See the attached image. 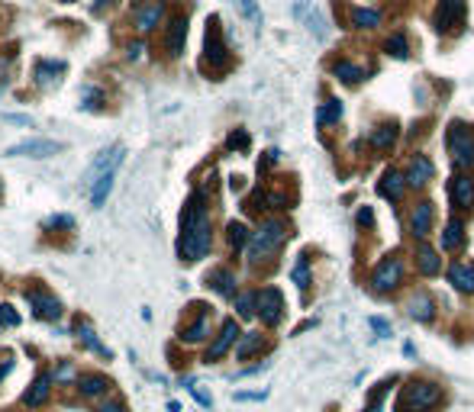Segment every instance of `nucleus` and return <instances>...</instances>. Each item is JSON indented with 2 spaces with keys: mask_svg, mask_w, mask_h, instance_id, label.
<instances>
[{
  "mask_svg": "<svg viewBox=\"0 0 474 412\" xmlns=\"http://www.w3.org/2000/svg\"><path fill=\"white\" fill-rule=\"evenodd\" d=\"M210 242H213V232H210V213L204 206V197L194 193L187 210H184L181 219V236H177V255L181 261H200L210 252Z\"/></svg>",
  "mask_w": 474,
  "mask_h": 412,
  "instance_id": "obj_1",
  "label": "nucleus"
},
{
  "mask_svg": "<svg viewBox=\"0 0 474 412\" xmlns=\"http://www.w3.org/2000/svg\"><path fill=\"white\" fill-rule=\"evenodd\" d=\"M284 222H277V219H268L265 226H261L258 232H252V238L245 242V252H249V261H261V258H268V255H275L277 248H281V242H284Z\"/></svg>",
  "mask_w": 474,
  "mask_h": 412,
  "instance_id": "obj_2",
  "label": "nucleus"
},
{
  "mask_svg": "<svg viewBox=\"0 0 474 412\" xmlns=\"http://www.w3.org/2000/svg\"><path fill=\"white\" fill-rule=\"evenodd\" d=\"M439 403H442V390L436 383L416 380L400 393V412H429V409H436Z\"/></svg>",
  "mask_w": 474,
  "mask_h": 412,
  "instance_id": "obj_3",
  "label": "nucleus"
},
{
  "mask_svg": "<svg viewBox=\"0 0 474 412\" xmlns=\"http://www.w3.org/2000/svg\"><path fill=\"white\" fill-rule=\"evenodd\" d=\"M449 155L459 168H471L474 165V136L465 126H449Z\"/></svg>",
  "mask_w": 474,
  "mask_h": 412,
  "instance_id": "obj_4",
  "label": "nucleus"
},
{
  "mask_svg": "<svg viewBox=\"0 0 474 412\" xmlns=\"http://www.w3.org/2000/svg\"><path fill=\"white\" fill-rule=\"evenodd\" d=\"M61 142H52V139H23L16 146L7 148L10 158H52V155L61 152Z\"/></svg>",
  "mask_w": 474,
  "mask_h": 412,
  "instance_id": "obj_5",
  "label": "nucleus"
},
{
  "mask_svg": "<svg viewBox=\"0 0 474 412\" xmlns=\"http://www.w3.org/2000/svg\"><path fill=\"white\" fill-rule=\"evenodd\" d=\"M281 309H284V300L275 287H265V290L255 293V316H258L265 326H277L281 319Z\"/></svg>",
  "mask_w": 474,
  "mask_h": 412,
  "instance_id": "obj_6",
  "label": "nucleus"
},
{
  "mask_svg": "<svg viewBox=\"0 0 474 412\" xmlns=\"http://www.w3.org/2000/svg\"><path fill=\"white\" fill-rule=\"evenodd\" d=\"M400 281H404V264H400L397 258H384L375 271V290L390 293Z\"/></svg>",
  "mask_w": 474,
  "mask_h": 412,
  "instance_id": "obj_7",
  "label": "nucleus"
},
{
  "mask_svg": "<svg viewBox=\"0 0 474 412\" xmlns=\"http://www.w3.org/2000/svg\"><path fill=\"white\" fill-rule=\"evenodd\" d=\"M136 16V30L139 32H152L155 26L161 23V16H165V0H146V4H139L132 10Z\"/></svg>",
  "mask_w": 474,
  "mask_h": 412,
  "instance_id": "obj_8",
  "label": "nucleus"
},
{
  "mask_svg": "<svg viewBox=\"0 0 474 412\" xmlns=\"http://www.w3.org/2000/svg\"><path fill=\"white\" fill-rule=\"evenodd\" d=\"M294 16H297L300 23L313 32L316 39L326 36V20H323V13L313 7V4H310V0H300V4H294Z\"/></svg>",
  "mask_w": 474,
  "mask_h": 412,
  "instance_id": "obj_9",
  "label": "nucleus"
},
{
  "mask_svg": "<svg viewBox=\"0 0 474 412\" xmlns=\"http://www.w3.org/2000/svg\"><path fill=\"white\" fill-rule=\"evenodd\" d=\"M236 338H239V326L232 319H226V322H223V328H220V335H216V342L207 348V361H210V364H213V361H220L223 354L230 352Z\"/></svg>",
  "mask_w": 474,
  "mask_h": 412,
  "instance_id": "obj_10",
  "label": "nucleus"
},
{
  "mask_svg": "<svg viewBox=\"0 0 474 412\" xmlns=\"http://www.w3.org/2000/svg\"><path fill=\"white\" fill-rule=\"evenodd\" d=\"M26 300H30L32 313L39 316V319H58L61 316V303L55 297H49V293L42 290H26Z\"/></svg>",
  "mask_w": 474,
  "mask_h": 412,
  "instance_id": "obj_11",
  "label": "nucleus"
},
{
  "mask_svg": "<svg viewBox=\"0 0 474 412\" xmlns=\"http://www.w3.org/2000/svg\"><path fill=\"white\" fill-rule=\"evenodd\" d=\"M184 42H187V16H175L168 26V36H165V49H168L171 58L184 52Z\"/></svg>",
  "mask_w": 474,
  "mask_h": 412,
  "instance_id": "obj_12",
  "label": "nucleus"
},
{
  "mask_svg": "<svg viewBox=\"0 0 474 412\" xmlns=\"http://www.w3.org/2000/svg\"><path fill=\"white\" fill-rule=\"evenodd\" d=\"M207 61L213 68H223V65H226V46H223L220 30H216V16L207 23Z\"/></svg>",
  "mask_w": 474,
  "mask_h": 412,
  "instance_id": "obj_13",
  "label": "nucleus"
},
{
  "mask_svg": "<svg viewBox=\"0 0 474 412\" xmlns=\"http://www.w3.org/2000/svg\"><path fill=\"white\" fill-rule=\"evenodd\" d=\"M429 177H432V161L426 158V155H413V161H410V171H406V181H410V187L413 191H420V187H426Z\"/></svg>",
  "mask_w": 474,
  "mask_h": 412,
  "instance_id": "obj_14",
  "label": "nucleus"
},
{
  "mask_svg": "<svg viewBox=\"0 0 474 412\" xmlns=\"http://www.w3.org/2000/svg\"><path fill=\"white\" fill-rule=\"evenodd\" d=\"M451 200H455V206H461V210H471L474 206V181L468 174H459L455 181H451L449 187Z\"/></svg>",
  "mask_w": 474,
  "mask_h": 412,
  "instance_id": "obj_15",
  "label": "nucleus"
},
{
  "mask_svg": "<svg viewBox=\"0 0 474 412\" xmlns=\"http://www.w3.org/2000/svg\"><path fill=\"white\" fill-rule=\"evenodd\" d=\"M449 283L461 293H474V264H451L449 267Z\"/></svg>",
  "mask_w": 474,
  "mask_h": 412,
  "instance_id": "obj_16",
  "label": "nucleus"
},
{
  "mask_svg": "<svg viewBox=\"0 0 474 412\" xmlns=\"http://www.w3.org/2000/svg\"><path fill=\"white\" fill-rule=\"evenodd\" d=\"M49 393H52V374H39L36 383H32V390L23 397V403L30 406V409H39V406L49 399Z\"/></svg>",
  "mask_w": 474,
  "mask_h": 412,
  "instance_id": "obj_17",
  "label": "nucleus"
},
{
  "mask_svg": "<svg viewBox=\"0 0 474 412\" xmlns=\"http://www.w3.org/2000/svg\"><path fill=\"white\" fill-rule=\"evenodd\" d=\"M461 10V0H442L439 4V10H436V32H449L451 26H455V13Z\"/></svg>",
  "mask_w": 474,
  "mask_h": 412,
  "instance_id": "obj_18",
  "label": "nucleus"
},
{
  "mask_svg": "<svg viewBox=\"0 0 474 412\" xmlns=\"http://www.w3.org/2000/svg\"><path fill=\"white\" fill-rule=\"evenodd\" d=\"M378 193H381V197H387V200H397L400 193H404V174L390 168L387 174L378 181Z\"/></svg>",
  "mask_w": 474,
  "mask_h": 412,
  "instance_id": "obj_19",
  "label": "nucleus"
},
{
  "mask_svg": "<svg viewBox=\"0 0 474 412\" xmlns=\"http://www.w3.org/2000/svg\"><path fill=\"white\" fill-rule=\"evenodd\" d=\"M207 283L213 287L216 293H223V297H236V277L230 274V271H213V274H207Z\"/></svg>",
  "mask_w": 474,
  "mask_h": 412,
  "instance_id": "obj_20",
  "label": "nucleus"
},
{
  "mask_svg": "<svg viewBox=\"0 0 474 412\" xmlns=\"http://www.w3.org/2000/svg\"><path fill=\"white\" fill-rule=\"evenodd\" d=\"M77 387H81L85 397H100V393H107L110 390V380L104 374H85L81 380H77Z\"/></svg>",
  "mask_w": 474,
  "mask_h": 412,
  "instance_id": "obj_21",
  "label": "nucleus"
},
{
  "mask_svg": "<svg viewBox=\"0 0 474 412\" xmlns=\"http://www.w3.org/2000/svg\"><path fill=\"white\" fill-rule=\"evenodd\" d=\"M332 75H336L339 81H345V84H358V81L368 77V71L358 68V65H352V61H339L336 68H332Z\"/></svg>",
  "mask_w": 474,
  "mask_h": 412,
  "instance_id": "obj_22",
  "label": "nucleus"
},
{
  "mask_svg": "<svg viewBox=\"0 0 474 412\" xmlns=\"http://www.w3.org/2000/svg\"><path fill=\"white\" fill-rule=\"evenodd\" d=\"M429 222H432V203H420L413 210V236L416 238L429 236Z\"/></svg>",
  "mask_w": 474,
  "mask_h": 412,
  "instance_id": "obj_23",
  "label": "nucleus"
},
{
  "mask_svg": "<svg viewBox=\"0 0 474 412\" xmlns=\"http://www.w3.org/2000/svg\"><path fill=\"white\" fill-rule=\"evenodd\" d=\"M261 348H265V338H261L258 332H249V335H242V342H239L236 358L245 361V358H252V354H258Z\"/></svg>",
  "mask_w": 474,
  "mask_h": 412,
  "instance_id": "obj_24",
  "label": "nucleus"
},
{
  "mask_svg": "<svg viewBox=\"0 0 474 412\" xmlns=\"http://www.w3.org/2000/svg\"><path fill=\"white\" fill-rule=\"evenodd\" d=\"M58 71H65V65H61V61H39L36 65V84L39 87H49L52 84V81H58Z\"/></svg>",
  "mask_w": 474,
  "mask_h": 412,
  "instance_id": "obj_25",
  "label": "nucleus"
},
{
  "mask_svg": "<svg viewBox=\"0 0 474 412\" xmlns=\"http://www.w3.org/2000/svg\"><path fill=\"white\" fill-rule=\"evenodd\" d=\"M406 309H410V316H413L416 322H429V319H432V300H429L426 293H420V297L410 300V306H406Z\"/></svg>",
  "mask_w": 474,
  "mask_h": 412,
  "instance_id": "obj_26",
  "label": "nucleus"
},
{
  "mask_svg": "<svg viewBox=\"0 0 474 412\" xmlns=\"http://www.w3.org/2000/svg\"><path fill=\"white\" fill-rule=\"evenodd\" d=\"M461 242H465V226H461L459 219H451L449 226H445V232H442V248L455 252V248H459Z\"/></svg>",
  "mask_w": 474,
  "mask_h": 412,
  "instance_id": "obj_27",
  "label": "nucleus"
},
{
  "mask_svg": "<svg viewBox=\"0 0 474 412\" xmlns=\"http://www.w3.org/2000/svg\"><path fill=\"white\" fill-rule=\"evenodd\" d=\"M416 258H420V271L423 274H439V271H442V261H439V255L432 252V248H426V245H423L420 252H416Z\"/></svg>",
  "mask_w": 474,
  "mask_h": 412,
  "instance_id": "obj_28",
  "label": "nucleus"
},
{
  "mask_svg": "<svg viewBox=\"0 0 474 412\" xmlns=\"http://www.w3.org/2000/svg\"><path fill=\"white\" fill-rule=\"evenodd\" d=\"M342 120V103L339 100H326L320 107V113H316V122L320 126H332V122H339Z\"/></svg>",
  "mask_w": 474,
  "mask_h": 412,
  "instance_id": "obj_29",
  "label": "nucleus"
},
{
  "mask_svg": "<svg viewBox=\"0 0 474 412\" xmlns=\"http://www.w3.org/2000/svg\"><path fill=\"white\" fill-rule=\"evenodd\" d=\"M394 142H397V126H394V122L381 126V129H378L375 136H371V146H375V148H381V152H387V148L394 146Z\"/></svg>",
  "mask_w": 474,
  "mask_h": 412,
  "instance_id": "obj_30",
  "label": "nucleus"
},
{
  "mask_svg": "<svg viewBox=\"0 0 474 412\" xmlns=\"http://www.w3.org/2000/svg\"><path fill=\"white\" fill-rule=\"evenodd\" d=\"M77 335L85 338V345H87V348H94V352H97L100 358H107V361H110V348H104V345L97 342V335H94V328L87 326V322H77Z\"/></svg>",
  "mask_w": 474,
  "mask_h": 412,
  "instance_id": "obj_31",
  "label": "nucleus"
},
{
  "mask_svg": "<svg viewBox=\"0 0 474 412\" xmlns=\"http://www.w3.org/2000/svg\"><path fill=\"white\" fill-rule=\"evenodd\" d=\"M352 23L361 26V30H371V26L381 23V13H378V10H361V7H355V10H352Z\"/></svg>",
  "mask_w": 474,
  "mask_h": 412,
  "instance_id": "obj_32",
  "label": "nucleus"
},
{
  "mask_svg": "<svg viewBox=\"0 0 474 412\" xmlns=\"http://www.w3.org/2000/svg\"><path fill=\"white\" fill-rule=\"evenodd\" d=\"M294 283H297L300 290L310 287V258H304V255H300V261L294 264Z\"/></svg>",
  "mask_w": 474,
  "mask_h": 412,
  "instance_id": "obj_33",
  "label": "nucleus"
},
{
  "mask_svg": "<svg viewBox=\"0 0 474 412\" xmlns=\"http://www.w3.org/2000/svg\"><path fill=\"white\" fill-rule=\"evenodd\" d=\"M245 242H249V232H245V226L242 222H230V245L232 248H245Z\"/></svg>",
  "mask_w": 474,
  "mask_h": 412,
  "instance_id": "obj_34",
  "label": "nucleus"
},
{
  "mask_svg": "<svg viewBox=\"0 0 474 412\" xmlns=\"http://www.w3.org/2000/svg\"><path fill=\"white\" fill-rule=\"evenodd\" d=\"M384 52L394 55V58H406V39L404 36H390L387 42H384Z\"/></svg>",
  "mask_w": 474,
  "mask_h": 412,
  "instance_id": "obj_35",
  "label": "nucleus"
},
{
  "mask_svg": "<svg viewBox=\"0 0 474 412\" xmlns=\"http://www.w3.org/2000/svg\"><path fill=\"white\" fill-rule=\"evenodd\" d=\"M236 309L242 319H252L255 316V293H242V297H236Z\"/></svg>",
  "mask_w": 474,
  "mask_h": 412,
  "instance_id": "obj_36",
  "label": "nucleus"
},
{
  "mask_svg": "<svg viewBox=\"0 0 474 412\" xmlns=\"http://www.w3.org/2000/svg\"><path fill=\"white\" fill-rule=\"evenodd\" d=\"M204 335H207V316H200V319L194 322L191 328H184V335H181V338H187V342H200Z\"/></svg>",
  "mask_w": 474,
  "mask_h": 412,
  "instance_id": "obj_37",
  "label": "nucleus"
},
{
  "mask_svg": "<svg viewBox=\"0 0 474 412\" xmlns=\"http://www.w3.org/2000/svg\"><path fill=\"white\" fill-rule=\"evenodd\" d=\"M236 7L242 10V13L249 16L252 23H261V16H258V4H255V0H236Z\"/></svg>",
  "mask_w": 474,
  "mask_h": 412,
  "instance_id": "obj_38",
  "label": "nucleus"
},
{
  "mask_svg": "<svg viewBox=\"0 0 474 412\" xmlns=\"http://www.w3.org/2000/svg\"><path fill=\"white\" fill-rule=\"evenodd\" d=\"M100 91H94V87H85V94H81V103H85V110H100Z\"/></svg>",
  "mask_w": 474,
  "mask_h": 412,
  "instance_id": "obj_39",
  "label": "nucleus"
},
{
  "mask_svg": "<svg viewBox=\"0 0 474 412\" xmlns=\"http://www.w3.org/2000/svg\"><path fill=\"white\" fill-rule=\"evenodd\" d=\"M0 326H20V316L13 313V306H0Z\"/></svg>",
  "mask_w": 474,
  "mask_h": 412,
  "instance_id": "obj_40",
  "label": "nucleus"
},
{
  "mask_svg": "<svg viewBox=\"0 0 474 412\" xmlns=\"http://www.w3.org/2000/svg\"><path fill=\"white\" fill-rule=\"evenodd\" d=\"M230 148H249V136H245L242 129L232 132V136H230Z\"/></svg>",
  "mask_w": 474,
  "mask_h": 412,
  "instance_id": "obj_41",
  "label": "nucleus"
},
{
  "mask_svg": "<svg viewBox=\"0 0 474 412\" xmlns=\"http://www.w3.org/2000/svg\"><path fill=\"white\" fill-rule=\"evenodd\" d=\"M371 328H375V332H378L381 338H390V326H387V319H378V316H375V319H371Z\"/></svg>",
  "mask_w": 474,
  "mask_h": 412,
  "instance_id": "obj_42",
  "label": "nucleus"
},
{
  "mask_svg": "<svg viewBox=\"0 0 474 412\" xmlns=\"http://www.w3.org/2000/svg\"><path fill=\"white\" fill-rule=\"evenodd\" d=\"M49 226H61V229H71V226H75V219H71V216H52V219H49Z\"/></svg>",
  "mask_w": 474,
  "mask_h": 412,
  "instance_id": "obj_43",
  "label": "nucleus"
},
{
  "mask_svg": "<svg viewBox=\"0 0 474 412\" xmlns=\"http://www.w3.org/2000/svg\"><path fill=\"white\" fill-rule=\"evenodd\" d=\"M68 377H75V367H71V364H61L58 371L52 374V380H68Z\"/></svg>",
  "mask_w": 474,
  "mask_h": 412,
  "instance_id": "obj_44",
  "label": "nucleus"
},
{
  "mask_svg": "<svg viewBox=\"0 0 474 412\" xmlns=\"http://www.w3.org/2000/svg\"><path fill=\"white\" fill-rule=\"evenodd\" d=\"M97 412H126V406H123V403H116V399H110V403H104Z\"/></svg>",
  "mask_w": 474,
  "mask_h": 412,
  "instance_id": "obj_45",
  "label": "nucleus"
},
{
  "mask_svg": "<svg viewBox=\"0 0 474 412\" xmlns=\"http://www.w3.org/2000/svg\"><path fill=\"white\" fill-rule=\"evenodd\" d=\"M358 222H361V226H371V222H375V213H371L368 206H365V210H358Z\"/></svg>",
  "mask_w": 474,
  "mask_h": 412,
  "instance_id": "obj_46",
  "label": "nucleus"
},
{
  "mask_svg": "<svg viewBox=\"0 0 474 412\" xmlns=\"http://www.w3.org/2000/svg\"><path fill=\"white\" fill-rule=\"evenodd\" d=\"M142 55V42H136V46H130V58H139Z\"/></svg>",
  "mask_w": 474,
  "mask_h": 412,
  "instance_id": "obj_47",
  "label": "nucleus"
},
{
  "mask_svg": "<svg viewBox=\"0 0 474 412\" xmlns=\"http://www.w3.org/2000/svg\"><path fill=\"white\" fill-rule=\"evenodd\" d=\"M7 374H10V364H0V380H4Z\"/></svg>",
  "mask_w": 474,
  "mask_h": 412,
  "instance_id": "obj_48",
  "label": "nucleus"
},
{
  "mask_svg": "<svg viewBox=\"0 0 474 412\" xmlns=\"http://www.w3.org/2000/svg\"><path fill=\"white\" fill-rule=\"evenodd\" d=\"M104 4H110V0H97V4H94V10H104Z\"/></svg>",
  "mask_w": 474,
  "mask_h": 412,
  "instance_id": "obj_49",
  "label": "nucleus"
},
{
  "mask_svg": "<svg viewBox=\"0 0 474 412\" xmlns=\"http://www.w3.org/2000/svg\"><path fill=\"white\" fill-rule=\"evenodd\" d=\"M365 412H381V409H375V406H371V409H365Z\"/></svg>",
  "mask_w": 474,
  "mask_h": 412,
  "instance_id": "obj_50",
  "label": "nucleus"
}]
</instances>
